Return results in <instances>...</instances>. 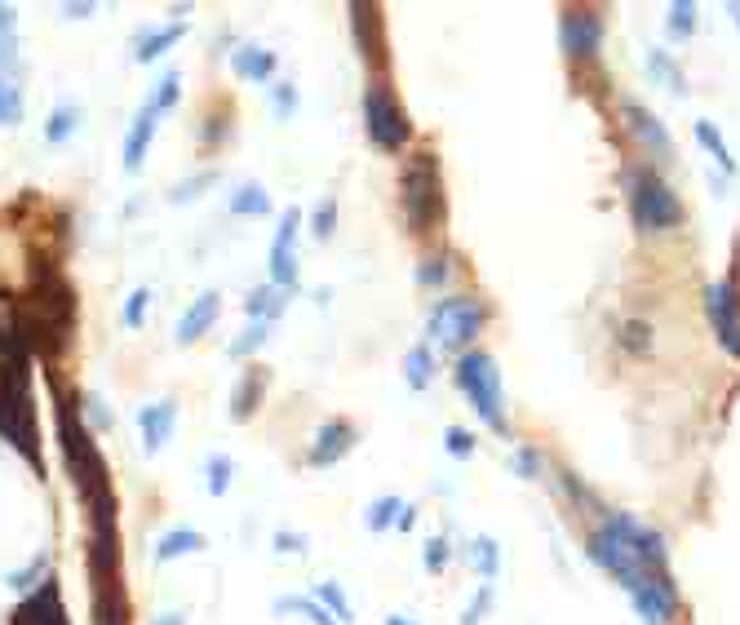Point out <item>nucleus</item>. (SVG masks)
Wrapping results in <instances>:
<instances>
[{"mask_svg":"<svg viewBox=\"0 0 740 625\" xmlns=\"http://www.w3.org/2000/svg\"><path fill=\"white\" fill-rule=\"evenodd\" d=\"M590 560L608 568L630 594L643 586H669L665 541L634 515H608L590 537Z\"/></svg>","mask_w":740,"mask_h":625,"instance_id":"nucleus-1","label":"nucleus"},{"mask_svg":"<svg viewBox=\"0 0 740 625\" xmlns=\"http://www.w3.org/2000/svg\"><path fill=\"white\" fill-rule=\"evenodd\" d=\"M178 98H182V76H178V72H165V76L151 85L147 103L138 107V116H133V124H129V133H124V173H138V169H143V160H147V152H151V137H156L165 111L178 107Z\"/></svg>","mask_w":740,"mask_h":625,"instance_id":"nucleus-2","label":"nucleus"},{"mask_svg":"<svg viewBox=\"0 0 740 625\" xmlns=\"http://www.w3.org/2000/svg\"><path fill=\"white\" fill-rule=\"evenodd\" d=\"M484 324H488V307L475 293H452V298L435 302L426 333H430L435 346H444V351L465 356V346L484 333Z\"/></svg>","mask_w":740,"mask_h":625,"instance_id":"nucleus-3","label":"nucleus"},{"mask_svg":"<svg viewBox=\"0 0 740 625\" xmlns=\"http://www.w3.org/2000/svg\"><path fill=\"white\" fill-rule=\"evenodd\" d=\"M452 373H457V386L470 395V404H475V412L484 417L493 431L506 435L510 422H506V390H501L497 364H493L488 356H480V351H465V356L452 364Z\"/></svg>","mask_w":740,"mask_h":625,"instance_id":"nucleus-4","label":"nucleus"},{"mask_svg":"<svg viewBox=\"0 0 740 625\" xmlns=\"http://www.w3.org/2000/svg\"><path fill=\"white\" fill-rule=\"evenodd\" d=\"M399 195H403V214H409L413 231H435L444 223V187H439L430 156H417L409 169H403Z\"/></svg>","mask_w":740,"mask_h":625,"instance_id":"nucleus-5","label":"nucleus"},{"mask_svg":"<svg viewBox=\"0 0 740 625\" xmlns=\"http://www.w3.org/2000/svg\"><path fill=\"white\" fill-rule=\"evenodd\" d=\"M62 448H66V461H72V479H76L81 497H85L89 506L102 502V497H111L102 457H98V448H94V435H89V426L81 422L76 412L66 417V408H62Z\"/></svg>","mask_w":740,"mask_h":625,"instance_id":"nucleus-6","label":"nucleus"},{"mask_svg":"<svg viewBox=\"0 0 740 625\" xmlns=\"http://www.w3.org/2000/svg\"><path fill=\"white\" fill-rule=\"evenodd\" d=\"M630 218L639 231H669L683 223V204L652 169L630 173Z\"/></svg>","mask_w":740,"mask_h":625,"instance_id":"nucleus-7","label":"nucleus"},{"mask_svg":"<svg viewBox=\"0 0 740 625\" xmlns=\"http://www.w3.org/2000/svg\"><path fill=\"white\" fill-rule=\"evenodd\" d=\"M364 129H368V137L381 152H399L413 137L409 116H403L399 98L386 85H368V94H364Z\"/></svg>","mask_w":740,"mask_h":625,"instance_id":"nucleus-8","label":"nucleus"},{"mask_svg":"<svg viewBox=\"0 0 740 625\" xmlns=\"http://www.w3.org/2000/svg\"><path fill=\"white\" fill-rule=\"evenodd\" d=\"M705 315L718 333V341L727 346V356H740V293L736 280H718L705 289Z\"/></svg>","mask_w":740,"mask_h":625,"instance_id":"nucleus-9","label":"nucleus"},{"mask_svg":"<svg viewBox=\"0 0 740 625\" xmlns=\"http://www.w3.org/2000/svg\"><path fill=\"white\" fill-rule=\"evenodd\" d=\"M298 231H302V214L284 208V223L276 227L271 240V285L298 293Z\"/></svg>","mask_w":740,"mask_h":625,"instance_id":"nucleus-10","label":"nucleus"},{"mask_svg":"<svg viewBox=\"0 0 740 625\" xmlns=\"http://www.w3.org/2000/svg\"><path fill=\"white\" fill-rule=\"evenodd\" d=\"M559 45L568 58H590L603 45V19L594 10H563L559 19Z\"/></svg>","mask_w":740,"mask_h":625,"instance_id":"nucleus-11","label":"nucleus"},{"mask_svg":"<svg viewBox=\"0 0 740 625\" xmlns=\"http://www.w3.org/2000/svg\"><path fill=\"white\" fill-rule=\"evenodd\" d=\"M222 315V293L218 289H205L199 293L182 315H178V324H173V341L178 346H195L199 337H205L209 328H214V320Z\"/></svg>","mask_w":740,"mask_h":625,"instance_id":"nucleus-12","label":"nucleus"},{"mask_svg":"<svg viewBox=\"0 0 740 625\" xmlns=\"http://www.w3.org/2000/svg\"><path fill=\"white\" fill-rule=\"evenodd\" d=\"M355 444H360V431H355L351 422H342V417H332V422H324V426L315 431V444H311L306 461H311V466H338Z\"/></svg>","mask_w":740,"mask_h":625,"instance_id":"nucleus-13","label":"nucleus"},{"mask_svg":"<svg viewBox=\"0 0 740 625\" xmlns=\"http://www.w3.org/2000/svg\"><path fill=\"white\" fill-rule=\"evenodd\" d=\"M178 426V399H156L138 408V431H143V453L156 457Z\"/></svg>","mask_w":740,"mask_h":625,"instance_id":"nucleus-14","label":"nucleus"},{"mask_svg":"<svg viewBox=\"0 0 740 625\" xmlns=\"http://www.w3.org/2000/svg\"><path fill=\"white\" fill-rule=\"evenodd\" d=\"M621 116H626V129L634 133V143H639L643 152H652L656 160H669V156H675V147H669V133L660 129V120H656L647 107L626 103V107H621Z\"/></svg>","mask_w":740,"mask_h":625,"instance_id":"nucleus-15","label":"nucleus"},{"mask_svg":"<svg viewBox=\"0 0 740 625\" xmlns=\"http://www.w3.org/2000/svg\"><path fill=\"white\" fill-rule=\"evenodd\" d=\"M630 603H634V616L643 625H669L675 612H679V590H675V581L669 586H643V590L630 594Z\"/></svg>","mask_w":740,"mask_h":625,"instance_id":"nucleus-16","label":"nucleus"},{"mask_svg":"<svg viewBox=\"0 0 740 625\" xmlns=\"http://www.w3.org/2000/svg\"><path fill=\"white\" fill-rule=\"evenodd\" d=\"M14 625H66V612H62V594L53 581H45L36 594H27L19 608H14Z\"/></svg>","mask_w":740,"mask_h":625,"instance_id":"nucleus-17","label":"nucleus"},{"mask_svg":"<svg viewBox=\"0 0 740 625\" xmlns=\"http://www.w3.org/2000/svg\"><path fill=\"white\" fill-rule=\"evenodd\" d=\"M276 67H280V58H276L271 49H262V45H235V49H231V72H235L240 81L276 85Z\"/></svg>","mask_w":740,"mask_h":625,"instance_id":"nucleus-18","label":"nucleus"},{"mask_svg":"<svg viewBox=\"0 0 740 625\" xmlns=\"http://www.w3.org/2000/svg\"><path fill=\"white\" fill-rule=\"evenodd\" d=\"M266 382H271V373L257 369V364H248V373L235 382V395H231V422H248V417L257 412Z\"/></svg>","mask_w":740,"mask_h":625,"instance_id":"nucleus-19","label":"nucleus"},{"mask_svg":"<svg viewBox=\"0 0 740 625\" xmlns=\"http://www.w3.org/2000/svg\"><path fill=\"white\" fill-rule=\"evenodd\" d=\"M289 307H293V293H289V289H276V285H262V289H253V293L244 298L248 320H266V324H276Z\"/></svg>","mask_w":740,"mask_h":625,"instance_id":"nucleus-20","label":"nucleus"},{"mask_svg":"<svg viewBox=\"0 0 740 625\" xmlns=\"http://www.w3.org/2000/svg\"><path fill=\"white\" fill-rule=\"evenodd\" d=\"M209 541H205V532L199 528H169L160 541H156V564H173V560H182V554H199Z\"/></svg>","mask_w":740,"mask_h":625,"instance_id":"nucleus-21","label":"nucleus"},{"mask_svg":"<svg viewBox=\"0 0 740 625\" xmlns=\"http://www.w3.org/2000/svg\"><path fill=\"white\" fill-rule=\"evenodd\" d=\"M182 36H186V27H182V23L151 27V32H143V36H138V45H133V58H138V62H156V58H165V53H169Z\"/></svg>","mask_w":740,"mask_h":625,"instance_id":"nucleus-22","label":"nucleus"},{"mask_svg":"<svg viewBox=\"0 0 740 625\" xmlns=\"http://www.w3.org/2000/svg\"><path fill=\"white\" fill-rule=\"evenodd\" d=\"M227 208H231L235 218H266L276 204H271V195H266V187H262V182H244V187H235V191H231Z\"/></svg>","mask_w":740,"mask_h":625,"instance_id":"nucleus-23","label":"nucleus"},{"mask_svg":"<svg viewBox=\"0 0 740 625\" xmlns=\"http://www.w3.org/2000/svg\"><path fill=\"white\" fill-rule=\"evenodd\" d=\"M266 341H271V324H266V320H248V324H244V328L231 337L227 356H231V360H253Z\"/></svg>","mask_w":740,"mask_h":625,"instance_id":"nucleus-24","label":"nucleus"},{"mask_svg":"<svg viewBox=\"0 0 740 625\" xmlns=\"http://www.w3.org/2000/svg\"><path fill=\"white\" fill-rule=\"evenodd\" d=\"M76 133H81V107H76V103L53 107V116L45 120V137H49V143L62 147V143H72Z\"/></svg>","mask_w":740,"mask_h":625,"instance_id":"nucleus-25","label":"nucleus"},{"mask_svg":"<svg viewBox=\"0 0 740 625\" xmlns=\"http://www.w3.org/2000/svg\"><path fill=\"white\" fill-rule=\"evenodd\" d=\"M403 382H409L413 390H426L435 382V356L430 346H413L409 360H403Z\"/></svg>","mask_w":740,"mask_h":625,"instance_id":"nucleus-26","label":"nucleus"},{"mask_svg":"<svg viewBox=\"0 0 740 625\" xmlns=\"http://www.w3.org/2000/svg\"><path fill=\"white\" fill-rule=\"evenodd\" d=\"M311 599H315V603H319V608H324V612H328V616H332V621H338V625H342V621H351V616H355V612H351V599H347V594H342V586H338V581H319V586H315V594H311Z\"/></svg>","mask_w":740,"mask_h":625,"instance_id":"nucleus-27","label":"nucleus"},{"mask_svg":"<svg viewBox=\"0 0 740 625\" xmlns=\"http://www.w3.org/2000/svg\"><path fill=\"white\" fill-rule=\"evenodd\" d=\"M45 573H49V554H36V564H27V568L10 573V577H5V586H10V590H19V594L27 599V594H36V590L49 581Z\"/></svg>","mask_w":740,"mask_h":625,"instance_id":"nucleus-28","label":"nucleus"},{"mask_svg":"<svg viewBox=\"0 0 740 625\" xmlns=\"http://www.w3.org/2000/svg\"><path fill=\"white\" fill-rule=\"evenodd\" d=\"M231 479H235V461H231L227 453H214V457H205V489H209L214 497H227Z\"/></svg>","mask_w":740,"mask_h":625,"instance_id":"nucleus-29","label":"nucleus"},{"mask_svg":"<svg viewBox=\"0 0 740 625\" xmlns=\"http://www.w3.org/2000/svg\"><path fill=\"white\" fill-rule=\"evenodd\" d=\"M271 608H276V616H284V612H302L311 625H338V621H332V616H328V612H324L311 594H284V599H276Z\"/></svg>","mask_w":740,"mask_h":625,"instance_id":"nucleus-30","label":"nucleus"},{"mask_svg":"<svg viewBox=\"0 0 740 625\" xmlns=\"http://www.w3.org/2000/svg\"><path fill=\"white\" fill-rule=\"evenodd\" d=\"M470 564L480 568L484 581H493V577L501 573V550H497V541H493V537H475V541H470Z\"/></svg>","mask_w":740,"mask_h":625,"instance_id":"nucleus-31","label":"nucleus"},{"mask_svg":"<svg viewBox=\"0 0 740 625\" xmlns=\"http://www.w3.org/2000/svg\"><path fill=\"white\" fill-rule=\"evenodd\" d=\"M696 143L723 165V173H736V160H731V152H727V143H723V133H718V124H709V120H696Z\"/></svg>","mask_w":740,"mask_h":625,"instance_id":"nucleus-32","label":"nucleus"},{"mask_svg":"<svg viewBox=\"0 0 740 625\" xmlns=\"http://www.w3.org/2000/svg\"><path fill=\"white\" fill-rule=\"evenodd\" d=\"M0 124L5 129L23 124V85L10 76H0Z\"/></svg>","mask_w":740,"mask_h":625,"instance_id":"nucleus-33","label":"nucleus"},{"mask_svg":"<svg viewBox=\"0 0 740 625\" xmlns=\"http://www.w3.org/2000/svg\"><path fill=\"white\" fill-rule=\"evenodd\" d=\"M403 506H409V502H399V497H377V502L368 506V515H364V524H368L373 532H386V528H399V515H403Z\"/></svg>","mask_w":740,"mask_h":625,"instance_id":"nucleus-34","label":"nucleus"},{"mask_svg":"<svg viewBox=\"0 0 740 625\" xmlns=\"http://www.w3.org/2000/svg\"><path fill=\"white\" fill-rule=\"evenodd\" d=\"M351 27L360 32L364 53L373 58V53H377V10H373V5H351Z\"/></svg>","mask_w":740,"mask_h":625,"instance_id":"nucleus-35","label":"nucleus"},{"mask_svg":"<svg viewBox=\"0 0 740 625\" xmlns=\"http://www.w3.org/2000/svg\"><path fill=\"white\" fill-rule=\"evenodd\" d=\"M647 67H652V76H656L665 89H675V94H683V89H688V85H683V72H679V67L669 62L660 49H652V53H647Z\"/></svg>","mask_w":740,"mask_h":625,"instance_id":"nucleus-36","label":"nucleus"},{"mask_svg":"<svg viewBox=\"0 0 740 625\" xmlns=\"http://www.w3.org/2000/svg\"><path fill=\"white\" fill-rule=\"evenodd\" d=\"M332 231H338V200L324 195V200L315 204V214H311V236H315V240H328Z\"/></svg>","mask_w":740,"mask_h":625,"instance_id":"nucleus-37","label":"nucleus"},{"mask_svg":"<svg viewBox=\"0 0 740 625\" xmlns=\"http://www.w3.org/2000/svg\"><path fill=\"white\" fill-rule=\"evenodd\" d=\"M147 315H151V289H133V293H129V302H124V311H120L124 328H143V324H147Z\"/></svg>","mask_w":740,"mask_h":625,"instance_id":"nucleus-38","label":"nucleus"},{"mask_svg":"<svg viewBox=\"0 0 740 625\" xmlns=\"http://www.w3.org/2000/svg\"><path fill=\"white\" fill-rule=\"evenodd\" d=\"M665 27H669V36H692V27H696V5L692 0H679V5H669V14H665Z\"/></svg>","mask_w":740,"mask_h":625,"instance_id":"nucleus-39","label":"nucleus"},{"mask_svg":"<svg viewBox=\"0 0 740 625\" xmlns=\"http://www.w3.org/2000/svg\"><path fill=\"white\" fill-rule=\"evenodd\" d=\"M271 111H276V120H289L298 111V85L293 81H276L271 85Z\"/></svg>","mask_w":740,"mask_h":625,"instance_id":"nucleus-40","label":"nucleus"},{"mask_svg":"<svg viewBox=\"0 0 740 625\" xmlns=\"http://www.w3.org/2000/svg\"><path fill=\"white\" fill-rule=\"evenodd\" d=\"M98 625H129V621H124V603H120V590H116V586L107 590V599L98 594Z\"/></svg>","mask_w":740,"mask_h":625,"instance_id":"nucleus-41","label":"nucleus"},{"mask_svg":"<svg viewBox=\"0 0 740 625\" xmlns=\"http://www.w3.org/2000/svg\"><path fill=\"white\" fill-rule=\"evenodd\" d=\"M214 178H218V173H195V178H186L182 187H173V191H169V200H173V204H186V200H195L199 191H205Z\"/></svg>","mask_w":740,"mask_h":625,"instance_id":"nucleus-42","label":"nucleus"},{"mask_svg":"<svg viewBox=\"0 0 740 625\" xmlns=\"http://www.w3.org/2000/svg\"><path fill=\"white\" fill-rule=\"evenodd\" d=\"M444 448H448L452 457H470V453H475V435H470V431H461V426H448V435H444Z\"/></svg>","mask_w":740,"mask_h":625,"instance_id":"nucleus-43","label":"nucleus"},{"mask_svg":"<svg viewBox=\"0 0 740 625\" xmlns=\"http://www.w3.org/2000/svg\"><path fill=\"white\" fill-rule=\"evenodd\" d=\"M488 608H493V590L484 586L475 599H470V608H465V616H461V625H480L484 616H488Z\"/></svg>","mask_w":740,"mask_h":625,"instance_id":"nucleus-44","label":"nucleus"},{"mask_svg":"<svg viewBox=\"0 0 740 625\" xmlns=\"http://www.w3.org/2000/svg\"><path fill=\"white\" fill-rule=\"evenodd\" d=\"M422 560H426V568H430V573H439V568H444V560H448V541H444V537H430V541L422 545Z\"/></svg>","mask_w":740,"mask_h":625,"instance_id":"nucleus-45","label":"nucleus"},{"mask_svg":"<svg viewBox=\"0 0 740 625\" xmlns=\"http://www.w3.org/2000/svg\"><path fill=\"white\" fill-rule=\"evenodd\" d=\"M19 67V36H0V76H10Z\"/></svg>","mask_w":740,"mask_h":625,"instance_id":"nucleus-46","label":"nucleus"},{"mask_svg":"<svg viewBox=\"0 0 740 625\" xmlns=\"http://www.w3.org/2000/svg\"><path fill=\"white\" fill-rule=\"evenodd\" d=\"M81 404H85V412L94 417V431H111V408H102L98 395H85Z\"/></svg>","mask_w":740,"mask_h":625,"instance_id":"nucleus-47","label":"nucleus"},{"mask_svg":"<svg viewBox=\"0 0 740 625\" xmlns=\"http://www.w3.org/2000/svg\"><path fill=\"white\" fill-rule=\"evenodd\" d=\"M444 275H448V266H444L439 257H435V262H422V266H417V285H430V289H435V285H444Z\"/></svg>","mask_w":740,"mask_h":625,"instance_id":"nucleus-48","label":"nucleus"},{"mask_svg":"<svg viewBox=\"0 0 740 625\" xmlns=\"http://www.w3.org/2000/svg\"><path fill=\"white\" fill-rule=\"evenodd\" d=\"M514 466H519L523 479H536V474H542V470H536V466H542V457H536L532 448H519V453H514Z\"/></svg>","mask_w":740,"mask_h":625,"instance_id":"nucleus-49","label":"nucleus"},{"mask_svg":"<svg viewBox=\"0 0 740 625\" xmlns=\"http://www.w3.org/2000/svg\"><path fill=\"white\" fill-rule=\"evenodd\" d=\"M276 550L284 554H306V537H298V532H276Z\"/></svg>","mask_w":740,"mask_h":625,"instance_id":"nucleus-50","label":"nucleus"},{"mask_svg":"<svg viewBox=\"0 0 740 625\" xmlns=\"http://www.w3.org/2000/svg\"><path fill=\"white\" fill-rule=\"evenodd\" d=\"M630 333H626V346H630V351H634V346H639V351H647V324H626Z\"/></svg>","mask_w":740,"mask_h":625,"instance_id":"nucleus-51","label":"nucleus"},{"mask_svg":"<svg viewBox=\"0 0 740 625\" xmlns=\"http://www.w3.org/2000/svg\"><path fill=\"white\" fill-rule=\"evenodd\" d=\"M19 27V10L14 5H0V36H14Z\"/></svg>","mask_w":740,"mask_h":625,"instance_id":"nucleus-52","label":"nucleus"},{"mask_svg":"<svg viewBox=\"0 0 740 625\" xmlns=\"http://www.w3.org/2000/svg\"><path fill=\"white\" fill-rule=\"evenodd\" d=\"M151 625H186V612H160Z\"/></svg>","mask_w":740,"mask_h":625,"instance_id":"nucleus-53","label":"nucleus"},{"mask_svg":"<svg viewBox=\"0 0 740 625\" xmlns=\"http://www.w3.org/2000/svg\"><path fill=\"white\" fill-rule=\"evenodd\" d=\"M94 10H98V5H62V14H66V19H89Z\"/></svg>","mask_w":740,"mask_h":625,"instance_id":"nucleus-54","label":"nucleus"},{"mask_svg":"<svg viewBox=\"0 0 740 625\" xmlns=\"http://www.w3.org/2000/svg\"><path fill=\"white\" fill-rule=\"evenodd\" d=\"M386 625H413V621H409V616H399V612H390V616H386Z\"/></svg>","mask_w":740,"mask_h":625,"instance_id":"nucleus-55","label":"nucleus"},{"mask_svg":"<svg viewBox=\"0 0 740 625\" xmlns=\"http://www.w3.org/2000/svg\"><path fill=\"white\" fill-rule=\"evenodd\" d=\"M727 14H731V23L740 27V0H736V5H727Z\"/></svg>","mask_w":740,"mask_h":625,"instance_id":"nucleus-56","label":"nucleus"}]
</instances>
